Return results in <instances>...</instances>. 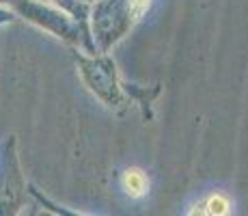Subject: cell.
<instances>
[{"instance_id": "277c9868", "label": "cell", "mask_w": 248, "mask_h": 216, "mask_svg": "<svg viewBox=\"0 0 248 216\" xmlns=\"http://www.w3.org/2000/svg\"><path fill=\"white\" fill-rule=\"evenodd\" d=\"M229 212H231V201H229V197H225L222 193L207 195L205 199H201L192 210H190L192 216H197V214H201V216H227Z\"/></svg>"}, {"instance_id": "7a4b0ae2", "label": "cell", "mask_w": 248, "mask_h": 216, "mask_svg": "<svg viewBox=\"0 0 248 216\" xmlns=\"http://www.w3.org/2000/svg\"><path fill=\"white\" fill-rule=\"evenodd\" d=\"M95 2L97 7L93 11V28L97 31L99 39H104L102 50H108L123 35L132 16L130 9H123L119 0H95Z\"/></svg>"}, {"instance_id": "3957f363", "label": "cell", "mask_w": 248, "mask_h": 216, "mask_svg": "<svg viewBox=\"0 0 248 216\" xmlns=\"http://www.w3.org/2000/svg\"><path fill=\"white\" fill-rule=\"evenodd\" d=\"M121 186L125 190V195H130L132 199H140V197H145L149 193V177L138 166H130V169L123 171Z\"/></svg>"}, {"instance_id": "5b68a950", "label": "cell", "mask_w": 248, "mask_h": 216, "mask_svg": "<svg viewBox=\"0 0 248 216\" xmlns=\"http://www.w3.org/2000/svg\"><path fill=\"white\" fill-rule=\"evenodd\" d=\"M149 2H151V0H127V9H130L132 20H138V17L147 11Z\"/></svg>"}, {"instance_id": "6da1fadb", "label": "cell", "mask_w": 248, "mask_h": 216, "mask_svg": "<svg viewBox=\"0 0 248 216\" xmlns=\"http://www.w3.org/2000/svg\"><path fill=\"white\" fill-rule=\"evenodd\" d=\"M80 76H82L84 84L89 91L99 98L106 106H119L123 104V91L119 84L117 65L108 56H99V59H84L80 56Z\"/></svg>"}]
</instances>
